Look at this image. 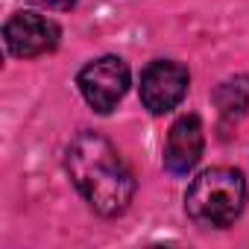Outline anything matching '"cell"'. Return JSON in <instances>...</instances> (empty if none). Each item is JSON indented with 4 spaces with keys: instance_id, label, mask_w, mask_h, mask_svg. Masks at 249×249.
Listing matches in <instances>:
<instances>
[{
    "instance_id": "3957f363",
    "label": "cell",
    "mask_w": 249,
    "mask_h": 249,
    "mask_svg": "<svg viewBox=\"0 0 249 249\" xmlns=\"http://www.w3.org/2000/svg\"><path fill=\"white\" fill-rule=\"evenodd\" d=\"M76 85L94 111L108 114L129 91V65L120 56H100L79 71Z\"/></svg>"
},
{
    "instance_id": "ba28073f",
    "label": "cell",
    "mask_w": 249,
    "mask_h": 249,
    "mask_svg": "<svg viewBox=\"0 0 249 249\" xmlns=\"http://www.w3.org/2000/svg\"><path fill=\"white\" fill-rule=\"evenodd\" d=\"M30 3H36L41 9H50V12H68V9H73L76 0H30Z\"/></svg>"
},
{
    "instance_id": "7a4b0ae2",
    "label": "cell",
    "mask_w": 249,
    "mask_h": 249,
    "mask_svg": "<svg viewBox=\"0 0 249 249\" xmlns=\"http://www.w3.org/2000/svg\"><path fill=\"white\" fill-rule=\"evenodd\" d=\"M246 205V179L234 167L202 170L185 191V214L202 229L231 226Z\"/></svg>"
},
{
    "instance_id": "5b68a950",
    "label": "cell",
    "mask_w": 249,
    "mask_h": 249,
    "mask_svg": "<svg viewBox=\"0 0 249 249\" xmlns=\"http://www.w3.org/2000/svg\"><path fill=\"white\" fill-rule=\"evenodd\" d=\"M59 36H62L59 24L36 12H15L3 27L6 50L18 59H36V56L56 50Z\"/></svg>"
},
{
    "instance_id": "8992f818",
    "label": "cell",
    "mask_w": 249,
    "mask_h": 249,
    "mask_svg": "<svg viewBox=\"0 0 249 249\" xmlns=\"http://www.w3.org/2000/svg\"><path fill=\"white\" fill-rule=\"evenodd\" d=\"M202 147H205V132H202V120L196 114H182L164 141V167L173 176H185L196 167V161L202 159Z\"/></svg>"
},
{
    "instance_id": "6da1fadb",
    "label": "cell",
    "mask_w": 249,
    "mask_h": 249,
    "mask_svg": "<svg viewBox=\"0 0 249 249\" xmlns=\"http://www.w3.org/2000/svg\"><path fill=\"white\" fill-rule=\"evenodd\" d=\"M65 167L85 202L103 217H120L135 196V176L117 147L100 132H79L65 156Z\"/></svg>"
},
{
    "instance_id": "277c9868",
    "label": "cell",
    "mask_w": 249,
    "mask_h": 249,
    "mask_svg": "<svg viewBox=\"0 0 249 249\" xmlns=\"http://www.w3.org/2000/svg\"><path fill=\"white\" fill-rule=\"evenodd\" d=\"M188 68L170 59H159L150 62L141 73V103L144 108H150L153 114H164L170 108H176L182 103V97L188 94Z\"/></svg>"
},
{
    "instance_id": "52a82bcc",
    "label": "cell",
    "mask_w": 249,
    "mask_h": 249,
    "mask_svg": "<svg viewBox=\"0 0 249 249\" xmlns=\"http://www.w3.org/2000/svg\"><path fill=\"white\" fill-rule=\"evenodd\" d=\"M217 108L226 114V117H234V114H243L246 106H249V79L246 76H234V79H226L220 88H217Z\"/></svg>"
}]
</instances>
